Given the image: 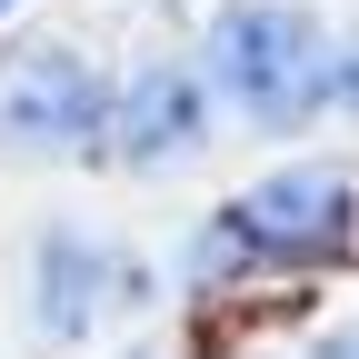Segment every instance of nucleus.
Returning <instances> with one entry per match:
<instances>
[{
	"label": "nucleus",
	"instance_id": "f257e3e1",
	"mask_svg": "<svg viewBox=\"0 0 359 359\" xmlns=\"http://www.w3.org/2000/svg\"><path fill=\"white\" fill-rule=\"evenodd\" d=\"M210 80L250 130H299L349 100V50L299 0H230L210 20Z\"/></svg>",
	"mask_w": 359,
	"mask_h": 359
},
{
	"label": "nucleus",
	"instance_id": "f03ea898",
	"mask_svg": "<svg viewBox=\"0 0 359 359\" xmlns=\"http://www.w3.org/2000/svg\"><path fill=\"white\" fill-rule=\"evenodd\" d=\"M140 299H150V269L120 240H90L70 219L30 240V330L50 349H80L100 320H120V309H140Z\"/></svg>",
	"mask_w": 359,
	"mask_h": 359
},
{
	"label": "nucleus",
	"instance_id": "7ed1b4c3",
	"mask_svg": "<svg viewBox=\"0 0 359 359\" xmlns=\"http://www.w3.org/2000/svg\"><path fill=\"white\" fill-rule=\"evenodd\" d=\"M100 120H110L100 70H90L80 50H60V40H40V50H20L11 70H0V150L80 160L90 140H100Z\"/></svg>",
	"mask_w": 359,
	"mask_h": 359
},
{
	"label": "nucleus",
	"instance_id": "20e7f679",
	"mask_svg": "<svg viewBox=\"0 0 359 359\" xmlns=\"http://www.w3.org/2000/svg\"><path fill=\"white\" fill-rule=\"evenodd\" d=\"M339 230H349V180L330 160L280 170L250 200H230V240L259 250V259H320V250H339Z\"/></svg>",
	"mask_w": 359,
	"mask_h": 359
},
{
	"label": "nucleus",
	"instance_id": "39448f33",
	"mask_svg": "<svg viewBox=\"0 0 359 359\" xmlns=\"http://www.w3.org/2000/svg\"><path fill=\"white\" fill-rule=\"evenodd\" d=\"M110 150L130 170H160V160H190L200 150V130H210V90L200 70H180V60H150V70H130V90L110 100Z\"/></svg>",
	"mask_w": 359,
	"mask_h": 359
},
{
	"label": "nucleus",
	"instance_id": "423d86ee",
	"mask_svg": "<svg viewBox=\"0 0 359 359\" xmlns=\"http://www.w3.org/2000/svg\"><path fill=\"white\" fill-rule=\"evenodd\" d=\"M309 359H349V330H330V339H309Z\"/></svg>",
	"mask_w": 359,
	"mask_h": 359
},
{
	"label": "nucleus",
	"instance_id": "0eeeda50",
	"mask_svg": "<svg viewBox=\"0 0 359 359\" xmlns=\"http://www.w3.org/2000/svg\"><path fill=\"white\" fill-rule=\"evenodd\" d=\"M11 11H20V0H0V20H11Z\"/></svg>",
	"mask_w": 359,
	"mask_h": 359
},
{
	"label": "nucleus",
	"instance_id": "6e6552de",
	"mask_svg": "<svg viewBox=\"0 0 359 359\" xmlns=\"http://www.w3.org/2000/svg\"><path fill=\"white\" fill-rule=\"evenodd\" d=\"M140 359H150V349H140Z\"/></svg>",
	"mask_w": 359,
	"mask_h": 359
}]
</instances>
